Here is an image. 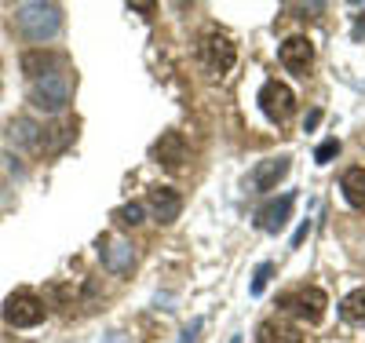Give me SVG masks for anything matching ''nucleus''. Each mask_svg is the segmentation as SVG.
<instances>
[{"label": "nucleus", "instance_id": "1", "mask_svg": "<svg viewBox=\"0 0 365 343\" xmlns=\"http://www.w3.org/2000/svg\"><path fill=\"white\" fill-rule=\"evenodd\" d=\"M15 26L26 41L44 44L63 29V8L58 4H44V0H26L15 8Z\"/></svg>", "mask_w": 365, "mask_h": 343}, {"label": "nucleus", "instance_id": "2", "mask_svg": "<svg viewBox=\"0 0 365 343\" xmlns=\"http://www.w3.org/2000/svg\"><path fill=\"white\" fill-rule=\"evenodd\" d=\"M29 99H34V106H41L48 113L66 110V103H70V77H66V70L58 66V70L37 77L34 88H29Z\"/></svg>", "mask_w": 365, "mask_h": 343}, {"label": "nucleus", "instance_id": "3", "mask_svg": "<svg viewBox=\"0 0 365 343\" xmlns=\"http://www.w3.org/2000/svg\"><path fill=\"white\" fill-rule=\"evenodd\" d=\"M44 314H48V307H44V300L37 292L22 289V292H11L4 300V322L15 325V329H34V325L44 322Z\"/></svg>", "mask_w": 365, "mask_h": 343}, {"label": "nucleus", "instance_id": "4", "mask_svg": "<svg viewBox=\"0 0 365 343\" xmlns=\"http://www.w3.org/2000/svg\"><path fill=\"white\" fill-rule=\"evenodd\" d=\"M278 307H285L289 314H296L299 322L318 325V322H322V314H325V307H329V300H325V292H322L318 285H307V289H296V292L282 296V300H278Z\"/></svg>", "mask_w": 365, "mask_h": 343}, {"label": "nucleus", "instance_id": "5", "mask_svg": "<svg viewBox=\"0 0 365 343\" xmlns=\"http://www.w3.org/2000/svg\"><path fill=\"white\" fill-rule=\"evenodd\" d=\"M256 103H259V110L267 113V121H274V124L289 121V117H292V110H296V96H292V88H289V84H282V81H267V84L259 88Z\"/></svg>", "mask_w": 365, "mask_h": 343}, {"label": "nucleus", "instance_id": "6", "mask_svg": "<svg viewBox=\"0 0 365 343\" xmlns=\"http://www.w3.org/2000/svg\"><path fill=\"white\" fill-rule=\"evenodd\" d=\"M197 51H201L205 66H208L212 73H227V70L234 66V58H237L234 41L223 34V29H208V34L201 37V44H197Z\"/></svg>", "mask_w": 365, "mask_h": 343}, {"label": "nucleus", "instance_id": "7", "mask_svg": "<svg viewBox=\"0 0 365 343\" xmlns=\"http://www.w3.org/2000/svg\"><path fill=\"white\" fill-rule=\"evenodd\" d=\"M278 58H282V66L296 77H307L311 70V62H314V44L307 37H289L282 48H278Z\"/></svg>", "mask_w": 365, "mask_h": 343}, {"label": "nucleus", "instance_id": "8", "mask_svg": "<svg viewBox=\"0 0 365 343\" xmlns=\"http://www.w3.org/2000/svg\"><path fill=\"white\" fill-rule=\"evenodd\" d=\"M292 205H296V194H282V198H274V201L259 205V212H256V227L267 230V234H278V230L289 223Z\"/></svg>", "mask_w": 365, "mask_h": 343}, {"label": "nucleus", "instance_id": "9", "mask_svg": "<svg viewBox=\"0 0 365 343\" xmlns=\"http://www.w3.org/2000/svg\"><path fill=\"white\" fill-rule=\"evenodd\" d=\"M99 256H103V267H106L110 274H125V270H132V263H135L132 245L120 241V237H99Z\"/></svg>", "mask_w": 365, "mask_h": 343}, {"label": "nucleus", "instance_id": "10", "mask_svg": "<svg viewBox=\"0 0 365 343\" xmlns=\"http://www.w3.org/2000/svg\"><path fill=\"white\" fill-rule=\"evenodd\" d=\"M146 208L154 212L158 223H175L179 212H182V198L172 190V186H154L150 198H146Z\"/></svg>", "mask_w": 365, "mask_h": 343}, {"label": "nucleus", "instance_id": "11", "mask_svg": "<svg viewBox=\"0 0 365 343\" xmlns=\"http://www.w3.org/2000/svg\"><path fill=\"white\" fill-rule=\"evenodd\" d=\"M154 158L165 168H179L187 161V139H182V132H161V139L154 143Z\"/></svg>", "mask_w": 365, "mask_h": 343}, {"label": "nucleus", "instance_id": "12", "mask_svg": "<svg viewBox=\"0 0 365 343\" xmlns=\"http://www.w3.org/2000/svg\"><path fill=\"white\" fill-rule=\"evenodd\" d=\"M285 172H289V158H267V161L256 165L252 186H256L259 194H267V190H274V186H278V179H285Z\"/></svg>", "mask_w": 365, "mask_h": 343}, {"label": "nucleus", "instance_id": "13", "mask_svg": "<svg viewBox=\"0 0 365 343\" xmlns=\"http://www.w3.org/2000/svg\"><path fill=\"white\" fill-rule=\"evenodd\" d=\"M256 343H303V332L289 322H278V318H270L256 329Z\"/></svg>", "mask_w": 365, "mask_h": 343}, {"label": "nucleus", "instance_id": "14", "mask_svg": "<svg viewBox=\"0 0 365 343\" xmlns=\"http://www.w3.org/2000/svg\"><path fill=\"white\" fill-rule=\"evenodd\" d=\"M19 66H22V73H26L29 81H37V77L58 70V58H55L51 51H44V48H34V51H26V55L19 58Z\"/></svg>", "mask_w": 365, "mask_h": 343}, {"label": "nucleus", "instance_id": "15", "mask_svg": "<svg viewBox=\"0 0 365 343\" xmlns=\"http://www.w3.org/2000/svg\"><path fill=\"white\" fill-rule=\"evenodd\" d=\"M41 135H44V128L37 121H29V117L11 121V128H8V139L15 146H26V150H41Z\"/></svg>", "mask_w": 365, "mask_h": 343}, {"label": "nucleus", "instance_id": "16", "mask_svg": "<svg viewBox=\"0 0 365 343\" xmlns=\"http://www.w3.org/2000/svg\"><path fill=\"white\" fill-rule=\"evenodd\" d=\"M340 190H344L351 208H365V168H347Z\"/></svg>", "mask_w": 365, "mask_h": 343}, {"label": "nucleus", "instance_id": "17", "mask_svg": "<svg viewBox=\"0 0 365 343\" xmlns=\"http://www.w3.org/2000/svg\"><path fill=\"white\" fill-rule=\"evenodd\" d=\"M340 318L351 325H365V289H354L351 296H344L340 303Z\"/></svg>", "mask_w": 365, "mask_h": 343}, {"label": "nucleus", "instance_id": "18", "mask_svg": "<svg viewBox=\"0 0 365 343\" xmlns=\"http://www.w3.org/2000/svg\"><path fill=\"white\" fill-rule=\"evenodd\" d=\"M143 215H146V208H143L139 201H132V205H125V208L117 212V223H120V227H139Z\"/></svg>", "mask_w": 365, "mask_h": 343}, {"label": "nucleus", "instance_id": "19", "mask_svg": "<svg viewBox=\"0 0 365 343\" xmlns=\"http://www.w3.org/2000/svg\"><path fill=\"white\" fill-rule=\"evenodd\" d=\"M270 274H274V263H259V267H256L252 285H249V292H252V296H263V289H267V282H270Z\"/></svg>", "mask_w": 365, "mask_h": 343}, {"label": "nucleus", "instance_id": "20", "mask_svg": "<svg viewBox=\"0 0 365 343\" xmlns=\"http://www.w3.org/2000/svg\"><path fill=\"white\" fill-rule=\"evenodd\" d=\"M336 153H340V139H325V143L314 150V161H318V165H329Z\"/></svg>", "mask_w": 365, "mask_h": 343}, {"label": "nucleus", "instance_id": "21", "mask_svg": "<svg viewBox=\"0 0 365 343\" xmlns=\"http://www.w3.org/2000/svg\"><path fill=\"white\" fill-rule=\"evenodd\" d=\"M307 234H311V220H303V223L296 227V234H292V241H289V245H292V248H299L303 241H307Z\"/></svg>", "mask_w": 365, "mask_h": 343}, {"label": "nucleus", "instance_id": "22", "mask_svg": "<svg viewBox=\"0 0 365 343\" xmlns=\"http://www.w3.org/2000/svg\"><path fill=\"white\" fill-rule=\"evenodd\" d=\"M318 124H322V110H311V113H307V121H303V132H314Z\"/></svg>", "mask_w": 365, "mask_h": 343}, {"label": "nucleus", "instance_id": "23", "mask_svg": "<svg viewBox=\"0 0 365 343\" xmlns=\"http://www.w3.org/2000/svg\"><path fill=\"white\" fill-rule=\"evenodd\" d=\"M132 11H143V15H150V11H154V4H128Z\"/></svg>", "mask_w": 365, "mask_h": 343}, {"label": "nucleus", "instance_id": "24", "mask_svg": "<svg viewBox=\"0 0 365 343\" xmlns=\"http://www.w3.org/2000/svg\"><path fill=\"white\" fill-rule=\"evenodd\" d=\"M230 343H241V336H234V339H230Z\"/></svg>", "mask_w": 365, "mask_h": 343}]
</instances>
